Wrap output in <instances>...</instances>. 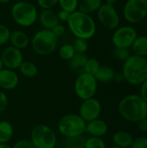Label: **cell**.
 <instances>
[{
  "instance_id": "obj_1",
  "label": "cell",
  "mask_w": 147,
  "mask_h": 148,
  "mask_svg": "<svg viewBox=\"0 0 147 148\" xmlns=\"http://www.w3.org/2000/svg\"><path fill=\"white\" fill-rule=\"evenodd\" d=\"M118 111L125 120L139 122L147 118V103L139 95H129L120 101Z\"/></svg>"
},
{
  "instance_id": "obj_2",
  "label": "cell",
  "mask_w": 147,
  "mask_h": 148,
  "mask_svg": "<svg viewBox=\"0 0 147 148\" xmlns=\"http://www.w3.org/2000/svg\"><path fill=\"white\" fill-rule=\"evenodd\" d=\"M122 75L131 85H141L147 79L146 57L131 55L123 64Z\"/></svg>"
},
{
  "instance_id": "obj_3",
  "label": "cell",
  "mask_w": 147,
  "mask_h": 148,
  "mask_svg": "<svg viewBox=\"0 0 147 148\" xmlns=\"http://www.w3.org/2000/svg\"><path fill=\"white\" fill-rule=\"evenodd\" d=\"M67 23L75 38L89 40L96 33V23L93 17L79 10L70 14Z\"/></svg>"
},
{
  "instance_id": "obj_4",
  "label": "cell",
  "mask_w": 147,
  "mask_h": 148,
  "mask_svg": "<svg viewBox=\"0 0 147 148\" xmlns=\"http://www.w3.org/2000/svg\"><path fill=\"white\" fill-rule=\"evenodd\" d=\"M11 16L15 23L22 27L33 25L38 18L36 6L28 1H17L11 8Z\"/></svg>"
},
{
  "instance_id": "obj_5",
  "label": "cell",
  "mask_w": 147,
  "mask_h": 148,
  "mask_svg": "<svg viewBox=\"0 0 147 148\" xmlns=\"http://www.w3.org/2000/svg\"><path fill=\"white\" fill-rule=\"evenodd\" d=\"M87 122L79 115L68 114L62 116L57 124L59 133L65 138L82 135L86 132Z\"/></svg>"
},
{
  "instance_id": "obj_6",
  "label": "cell",
  "mask_w": 147,
  "mask_h": 148,
  "mask_svg": "<svg viewBox=\"0 0 147 148\" xmlns=\"http://www.w3.org/2000/svg\"><path fill=\"white\" fill-rule=\"evenodd\" d=\"M58 38L49 29H42L37 31L31 40L33 50L40 56H48L53 53L57 46Z\"/></svg>"
},
{
  "instance_id": "obj_7",
  "label": "cell",
  "mask_w": 147,
  "mask_h": 148,
  "mask_svg": "<svg viewBox=\"0 0 147 148\" xmlns=\"http://www.w3.org/2000/svg\"><path fill=\"white\" fill-rule=\"evenodd\" d=\"M30 140L35 148H55L56 134L49 126L39 124L33 127Z\"/></svg>"
},
{
  "instance_id": "obj_8",
  "label": "cell",
  "mask_w": 147,
  "mask_h": 148,
  "mask_svg": "<svg viewBox=\"0 0 147 148\" xmlns=\"http://www.w3.org/2000/svg\"><path fill=\"white\" fill-rule=\"evenodd\" d=\"M98 82L94 75L87 73H81L74 85L76 95L82 101L93 98L97 91Z\"/></svg>"
},
{
  "instance_id": "obj_9",
  "label": "cell",
  "mask_w": 147,
  "mask_h": 148,
  "mask_svg": "<svg viewBox=\"0 0 147 148\" xmlns=\"http://www.w3.org/2000/svg\"><path fill=\"white\" fill-rule=\"evenodd\" d=\"M125 20L135 24L142 22L147 16V3L146 0H126L123 7Z\"/></svg>"
},
{
  "instance_id": "obj_10",
  "label": "cell",
  "mask_w": 147,
  "mask_h": 148,
  "mask_svg": "<svg viewBox=\"0 0 147 148\" xmlns=\"http://www.w3.org/2000/svg\"><path fill=\"white\" fill-rule=\"evenodd\" d=\"M138 36L136 29L130 25L121 26L115 29L112 36V42L115 48L129 49Z\"/></svg>"
},
{
  "instance_id": "obj_11",
  "label": "cell",
  "mask_w": 147,
  "mask_h": 148,
  "mask_svg": "<svg viewBox=\"0 0 147 148\" xmlns=\"http://www.w3.org/2000/svg\"><path fill=\"white\" fill-rule=\"evenodd\" d=\"M97 17L99 22L107 29H115L119 27L120 18L114 6L107 3H102L97 10Z\"/></svg>"
},
{
  "instance_id": "obj_12",
  "label": "cell",
  "mask_w": 147,
  "mask_h": 148,
  "mask_svg": "<svg viewBox=\"0 0 147 148\" xmlns=\"http://www.w3.org/2000/svg\"><path fill=\"white\" fill-rule=\"evenodd\" d=\"M101 113V104L97 99L94 97L83 101L79 109V115L86 122H89L94 120L99 119Z\"/></svg>"
},
{
  "instance_id": "obj_13",
  "label": "cell",
  "mask_w": 147,
  "mask_h": 148,
  "mask_svg": "<svg viewBox=\"0 0 147 148\" xmlns=\"http://www.w3.org/2000/svg\"><path fill=\"white\" fill-rule=\"evenodd\" d=\"M1 59L6 69L15 70L19 69L20 65L23 62V56L20 49L13 46H10L3 51Z\"/></svg>"
},
{
  "instance_id": "obj_14",
  "label": "cell",
  "mask_w": 147,
  "mask_h": 148,
  "mask_svg": "<svg viewBox=\"0 0 147 148\" xmlns=\"http://www.w3.org/2000/svg\"><path fill=\"white\" fill-rule=\"evenodd\" d=\"M19 78L14 70L3 69L0 71V87L5 90H11L17 87Z\"/></svg>"
},
{
  "instance_id": "obj_15",
  "label": "cell",
  "mask_w": 147,
  "mask_h": 148,
  "mask_svg": "<svg viewBox=\"0 0 147 148\" xmlns=\"http://www.w3.org/2000/svg\"><path fill=\"white\" fill-rule=\"evenodd\" d=\"M108 130L107 124L100 119L94 120L92 121L87 122L86 125V132L88 133L91 137H103Z\"/></svg>"
},
{
  "instance_id": "obj_16",
  "label": "cell",
  "mask_w": 147,
  "mask_h": 148,
  "mask_svg": "<svg viewBox=\"0 0 147 148\" xmlns=\"http://www.w3.org/2000/svg\"><path fill=\"white\" fill-rule=\"evenodd\" d=\"M38 17L41 25L45 29L52 30V29L59 23L56 13L53 11L51 9L42 10V12L38 15Z\"/></svg>"
},
{
  "instance_id": "obj_17",
  "label": "cell",
  "mask_w": 147,
  "mask_h": 148,
  "mask_svg": "<svg viewBox=\"0 0 147 148\" xmlns=\"http://www.w3.org/2000/svg\"><path fill=\"white\" fill-rule=\"evenodd\" d=\"M9 41L11 42L12 46L18 49H24L28 47L29 39L27 34L22 30H14L10 32Z\"/></svg>"
},
{
  "instance_id": "obj_18",
  "label": "cell",
  "mask_w": 147,
  "mask_h": 148,
  "mask_svg": "<svg viewBox=\"0 0 147 148\" xmlns=\"http://www.w3.org/2000/svg\"><path fill=\"white\" fill-rule=\"evenodd\" d=\"M132 135L125 131H118L113 135V141L114 146L120 148H130L133 143Z\"/></svg>"
},
{
  "instance_id": "obj_19",
  "label": "cell",
  "mask_w": 147,
  "mask_h": 148,
  "mask_svg": "<svg viewBox=\"0 0 147 148\" xmlns=\"http://www.w3.org/2000/svg\"><path fill=\"white\" fill-rule=\"evenodd\" d=\"M115 72L114 70L109 66H101L99 68L97 72L94 74V78L96 79L97 82L107 83L113 80Z\"/></svg>"
},
{
  "instance_id": "obj_20",
  "label": "cell",
  "mask_w": 147,
  "mask_h": 148,
  "mask_svg": "<svg viewBox=\"0 0 147 148\" xmlns=\"http://www.w3.org/2000/svg\"><path fill=\"white\" fill-rule=\"evenodd\" d=\"M132 50L134 55L146 57L147 56V36H137L132 45Z\"/></svg>"
},
{
  "instance_id": "obj_21",
  "label": "cell",
  "mask_w": 147,
  "mask_h": 148,
  "mask_svg": "<svg viewBox=\"0 0 147 148\" xmlns=\"http://www.w3.org/2000/svg\"><path fill=\"white\" fill-rule=\"evenodd\" d=\"M88 58L85 54H78L75 53V56L69 60V65L70 68L76 72L83 73V69L88 62ZM80 73V74H81Z\"/></svg>"
},
{
  "instance_id": "obj_22",
  "label": "cell",
  "mask_w": 147,
  "mask_h": 148,
  "mask_svg": "<svg viewBox=\"0 0 147 148\" xmlns=\"http://www.w3.org/2000/svg\"><path fill=\"white\" fill-rule=\"evenodd\" d=\"M101 0H83L80 3V5H78L79 11L90 15L91 13L97 11L101 6Z\"/></svg>"
},
{
  "instance_id": "obj_23",
  "label": "cell",
  "mask_w": 147,
  "mask_h": 148,
  "mask_svg": "<svg viewBox=\"0 0 147 148\" xmlns=\"http://www.w3.org/2000/svg\"><path fill=\"white\" fill-rule=\"evenodd\" d=\"M14 129L8 121H0V144L8 143L13 136Z\"/></svg>"
},
{
  "instance_id": "obj_24",
  "label": "cell",
  "mask_w": 147,
  "mask_h": 148,
  "mask_svg": "<svg viewBox=\"0 0 147 148\" xmlns=\"http://www.w3.org/2000/svg\"><path fill=\"white\" fill-rule=\"evenodd\" d=\"M19 70L23 76L28 78H33L38 73V69L36 65L34 62L29 61L23 62L19 67Z\"/></svg>"
},
{
  "instance_id": "obj_25",
  "label": "cell",
  "mask_w": 147,
  "mask_h": 148,
  "mask_svg": "<svg viewBox=\"0 0 147 148\" xmlns=\"http://www.w3.org/2000/svg\"><path fill=\"white\" fill-rule=\"evenodd\" d=\"M86 138L83 135L65 138L62 145L63 148H84Z\"/></svg>"
},
{
  "instance_id": "obj_26",
  "label": "cell",
  "mask_w": 147,
  "mask_h": 148,
  "mask_svg": "<svg viewBox=\"0 0 147 148\" xmlns=\"http://www.w3.org/2000/svg\"><path fill=\"white\" fill-rule=\"evenodd\" d=\"M75 54V51L73 48V45L70 43L63 44L59 49V56L62 59L69 61Z\"/></svg>"
},
{
  "instance_id": "obj_27",
  "label": "cell",
  "mask_w": 147,
  "mask_h": 148,
  "mask_svg": "<svg viewBox=\"0 0 147 148\" xmlns=\"http://www.w3.org/2000/svg\"><path fill=\"white\" fill-rule=\"evenodd\" d=\"M58 3L61 10L68 11L70 14L76 11L78 7V0H58Z\"/></svg>"
},
{
  "instance_id": "obj_28",
  "label": "cell",
  "mask_w": 147,
  "mask_h": 148,
  "mask_svg": "<svg viewBox=\"0 0 147 148\" xmlns=\"http://www.w3.org/2000/svg\"><path fill=\"white\" fill-rule=\"evenodd\" d=\"M100 67H101V64L97 59L90 58L88 60V62L83 69V72L87 73V74H90L92 75H94V74L97 72V70L99 69Z\"/></svg>"
},
{
  "instance_id": "obj_29",
  "label": "cell",
  "mask_w": 147,
  "mask_h": 148,
  "mask_svg": "<svg viewBox=\"0 0 147 148\" xmlns=\"http://www.w3.org/2000/svg\"><path fill=\"white\" fill-rule=\"evenodd\" d=\"M72 45L75 53H78V54H85L86 51L88 49V40H85V39L75 38Z\"/></svg>"
},
{
  "instance_id": "obj_30",
  "label": "cell",
  "mask_w": 147,
  "mask_h": 148,
  "mask_svg": "<svg viewBox=\"0 0 147 148\" xmlns=\"http://www.w3.org/2000/svg\"><path fill=\"white\" fill-rule=\"evenodd\" d=\"M84 148H107L104 140L98 137H90L86 139Z\"/></svg>"
},
{
  "instance_id": "obj_31",
  "label": "cell",
  "mask_w": 147,
  "mask_h": 148,
  "mask_svg": "<svg viewBox=\"0 0 147 148\" xmlns=\"http://www.w3.org/2000/svg\"><path fill=\"white\" fill-rule=\"evenodd\" d=\"M10 35V31L9 28L4 24L0 23V46L4 45L9 42Z\"/></svg>"
},
{
  "instance_id": "obj_32",
  "label": "cell",
  "mask_w": 147,
  "mask_h": 148,
  "mask_svg": "<svg viewBox=\"0 0 147 148\" xmlns=\"http://www.w3.org/2000/svg\"><path fill=\"white\" fill-rule=\"evenodd\" d=\"M113 54L117 59L124 62L131 56L129 49H124V48H115Z\"/></svg>"
},
{
  "instance_id": "obj_33",
  "label": "cell",
  "mask_w": 147,
  "mask_h": 148,
  "mask_svg": "<svg viewBox=\"0 0 147 148\" xmlns=\"http://www.w3.org/2000/svg\"><path fill=\"white\" fill-rule=\"evenodd\" d=\"M130 148H147V137H139L134 139Z\"/></svg>"
},
{
  "instance_id": "obj_34",
  "label": "cell",
  "mask_w": 147,
  "mask_h": 148,
  "mask_svg": "<svg viewBox=\"0 0 147 148\" xmlns=\"http://www.w3.org/2000/svg\"><path fill=\"white\" fill-rule=\"evenodd\" d=\"M36 1H37L38 5L43 10L51 9L56 3H58V0H36Z\"/></svg>"
},
{
  "instance_id": "obj_35",
  "label": "cell",
  "mask_w": 147,
  "mask_h": 148,
  "mask_svg": "<svg viewBox=\"0 0 147 148\" xmlns=\"http://www.w3.org/2000/svg\"><path fill=\"white\" fill-rule=\"evenodd\" d=\"M12 148H35L31 140L28 139H23L16 141Z\"/></svg>"
},
{
  "instance_id": "obj_36",
  "label": "cell",
  "mask_w": 147,
  "mask_h": 148,
  "mask_svg": "<svg viewBox=\"0 0 147 148\" xmlns=\"http://www.w3.org/2000/svg\"><path fill=\"white\" fill-rule=\"evenodd\" d=\"M8 106V97L5 93L0 91V114H2Z\"/></svg>"
},
{
  "instance_id": "obj_37",
  "label": "cell",
  "mask_w": 147,
  "mask_h": 148,
  "mask_svg": "<svg viewBox=\"0 0 147 148\" xmlns=\"http://www.w3.org/2000/svg\"><path fill=\"white\" fill-rule=\"evenodd\" d=\"M51 31H52V32H53V34H54L57 38H58V37H60V36H63V35L65 34L66 29H65L64 25L58 23L55 27H54V28L52 29V30H51Z\"/></svg>"
},
{
  "instance_id": "obj_38",
  "label": "cell",
  "mask_w": 147,
  "mask_h": 148,
  "mask_svg": "<svg viewBox=\"0 0 147 148\" xmlns=\"http://www.w3.org/2000/svg\"><path fill=\"white\" fill-rule=\"evenodd\" d=\"M57 17H58V20L61 21V22H64V23H67L69 16H70V13H68V11H65L63 10H60L57 13Z\"/></svg>"
},
{
  "instance_id": "obj_39",
  "label": "cell",
  "mask_w": 147,
  "mask_h": 148,
  "mask_svg": "<svg viewBox=\"0 0 147 148\" xmlns=\"http://www.w3.org/2000/svg\"><path fill=\"white\" fill-rule=\"evenodd\" d=\"M139 95L147 103V79L140 85V95Z\"/></svg>"
},
{
  "instance_id": "obj_40",
  "label": "cell",
  "mask_w": 147,
  "mask_h": 148,
  "mask_svg": "<svg viewBox=\"0 0 147 148\" xmlns=\"http://www.w3.org/2000/svg\"><path fill=\"white\" fill-rule=\"evenodd\" d=\"M139 129L142 132H147V118L138 122Z\"/></svg>"
},
{
  "instance_id": "obj_41",
  "label": "cell",
  "mask_w": 147,
  "mask_h": 148,
  "mask_svg": "<svg viewBox=\"0 0 147 148\" xmlns=\"http://www.w3.org/2000/svg\"><path fill=\"white\" fill-rule=\"evenodd\" d=\"M117 2H118V0H106V3L112 5V6H114Z\"/></svg>"
},
{
  "instance_id": "obj_42",
  "label": "cell",
  "mask_w": 147,
  "mask_h": 148,
  "mask_svg": "<svg viewBox=\"0 0 147 148\" xmlns=\"http://www.w3.org/2000/svg\"><path fill=\"white\" fill-rule=\"evenodd\" d=\"M0 148H12L10 146H9L7 143H3V144H0Z\"/></svg>"
},
{
  "instance_id": "obj_43",
  "label": "cell",
  "mask_w": 147,
  "mask_h": 148,
  "mask_svg": "<svg viewBox=\"0 0 147 148\" xmlns=\"http://www.w3.org/2000/svg\"><path fill=\"white\" fill-rule=\"evenodd\" d=\"M3 61H2V59L0 57V71L3 69Z\"/></svg>"
},
{
  "instance_id": "obj_44",
  "label": "cell",
  "mask_w": 147,
  "mask_h": 148,
  "mask_svg": "<svg viewBox=\"0 0 147 148\" xmlns=\"http://www.w3.org/2000/svg\"><path fill=\"white\" fill-rule=\"evenodd\" d=\"M11 0H0V3H7L9 2H10Z\"/></svg>"
},
{
  "instance_id": "obj_45",
  "label": "cell",
  "mask_w": 147,
  "mask_h": 148,
  "mask_svg": "<svg viewBox=\"0 0 147 148\" xmlns=\"http://www.w3.org/2000/svg\"><path fill=\"white\" fill-rule=\"evenodd\" d=\"M109 148H120V147H116V146H113V147H111Z\"/></svg>"
},
{
  "instance_id": "obj_46",
  "label": "cell",
  "mask_w": 147,
  "mask_h": 148,
  "mask_svg": "<svg viewBox=\"0 0 147 148\" xmlns=\"http://www.w3.org/2000/svg\"><path fill=\"white\" fill-rule=\"evenodd\" d=\"M16 1H28V0H16Z\"/></svg>"
},
{
  "instance_id": "obj_47",
  "label": "cell",
  "mask_w": 147,
  "mask_h": 148,
  "mask_svg": "<svg viewBox=\"0 0 147 148\" xmlns=\"http://www.w3.org/2000/svg\"><path fill=\"white\" fill-rule=\"evenodd\" d=\"M146 3H147V0H146Z\"/></svg>"
}]
</instances>
